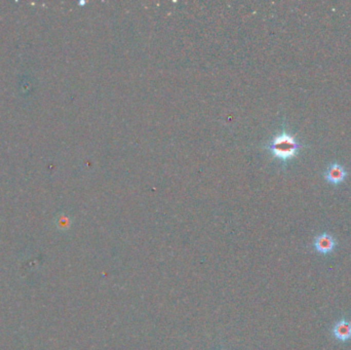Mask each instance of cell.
<instances>
[{
    "mask_svg": "<svg viewBox=\"0 0 351 350\" xmlns=\"http://www.w3.org/2000/svg\"><path fill=\"white\" fill-rule=\"evenodd\" d=\"M302 147H304V145L299 143L285 127L267 145V149L273 157L280 159L285 164L295 158Z\"/></svg>",
    "mask_w": 351,
    "mask_h": 350,
    "instance_id": "6da1fadb",
    "label": "cell"
},
{
    "mask_svg": "<svg viewBox=\"0 0 351 350\" xmlns=\"http://www.w3.org/2000/svg\"><path fill=\"white\" fill-rule=\"evenodd\" d=\"M347 175L348 173L346 169L343 165L339 164L338 162L331 163L324 173V176L327 182L335 186L342 184L346 180Z\"/></svg>",
    "mask_w": 351,
    "mask_h": 350,
    "instance_id": "7a4b0ae2",
    "label": "cell"
},
{
    "mask_svg": "<svg viewBox=\"0 0 351 350\" xmlns=\"http://www.w3.org/2000/svg\"><path fill=\"white\" fill-rule=\"evenodd\" d=\"M333 335L341 342L349 341L351 339V322L346 319L340 320L333 328Z\"/></svg>",
    "mask_w": 351,
    "mask_h": 350,
    "instance_id": "277c9868",
    "label": "cell"
},
{
    "mask_svg": "<svg viewBox=\"0 0 351 350\" xmlns=\"http://www.w3.org/2000/svg\"><path fill=\"white\" fill-rule=\"evenodd\" d=\"M313 246L317 252L323 255H328V254L333 253V251L335 250L337 246V243L334 236H332L331 234L322 233L316 237Z\"/></svg>",
    "mask_w": 351,
    "mask_h": 350,
    "instance_id": "3957f363",
    "label": "cell"
}]
</instances>
